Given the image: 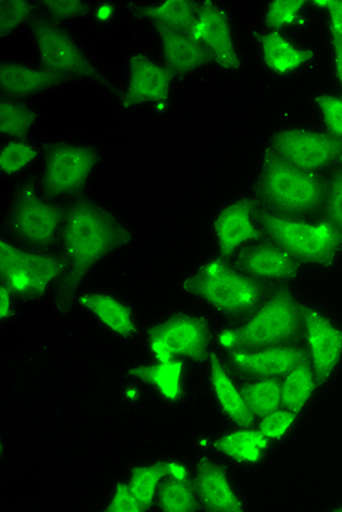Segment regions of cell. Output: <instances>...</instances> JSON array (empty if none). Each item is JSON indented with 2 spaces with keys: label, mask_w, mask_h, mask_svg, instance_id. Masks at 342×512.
<instances>
[{
  "label": "cell",
  "mask_w": 342,
  "mask_h": 512,
  "mask_svg": "<svg viewBox=\"0 0 342 512\" xmlns=\"http://www.w3.org/2000/svg\"><path fill=\"white\" fill-rule=\"evenodd\" d=\"M65 252L76 270H87L109 252L113 243L112 224L91 207H76L65 224Z\"/></svg>",
  "instance_id": "6da1fadb"
},
{
  "label": "cell",
  "mask_w": 342,
  "mask_h": 512,
  "mask_svg": "<svg viewBox=\"0 0 342 512\" xmlns=\"http://www.w3.org/2000/svg\"><path fill=\"white\" fill-rule=\"evenodd\" d=\"M265 227L288 252L312 262H325L337 251L340 236L328 223H306L293 218L266 216Z\"/></svg>",
  "instance_id": "7a4b0ae2"
},
{
  "label": "cell",
  "mask_w": 342,
  "mask_h": 512,
  "mask_svg": "<svg viewBox=\"0 0 342 512\" xmlns=\"http://www.w3.org/2000/svg\"><path fill=\"white\" fill-rule=\"evenodd\" d=\"M192 289L221 312L246 311L259 297L258 287L249 278L234 273L220 261L208 262L193 280Z\"/></svg>",
  "instance_id": "3957f363"
},
{
  "label": "cell",
  "mask_w": 342,
  "mask_h": 512,
  "mask_svg": "<svg viewBox=\"0 0 342 512\" xmlns=\"http://www.w3.org/2000/svg\"><path fill=\"white\" fill-rule=\"evenodd\" d=\"M56 259L21 251L11 243L0 242V273L6 286L18 295L46 292L59 276Z\"/></svg>",
  "instance_id": "277c9868"
},
{
  "label": "cell",
  "mask_w": 342,
  "mask_h": 512,
  "mask_svg": "<svg viewBox=\"0 0 342 512\" xmlns=\"http://www.w3.org/2000/svg\"><path fill=\"white\" fill-rule=\"evenodd\" d=\"M264 189L277 207L296 213L315 207L322 194L321 183L312 173L285 161L269 164Z\"/></svg>",
  "instance_id": "5b68a950"
},
{
  "label": "cell",
  "mask_w": 342,
  "mask_h": 512,
  "mask_svg": "<svg viewBox=\"0 0 342 512\" xmlns=\"http://www.w3.org/2000/svg\"><path fill=\"white\" fill-rule=\"evenodd\" d=\"M207 327L193 316H177L155 328L150 337L151 355L155 362L189 357L198 359L207 347Z\"/></svg>",
  "instance_id": "8992f818"
},
{
  "label": "cell",
  "mask_w": 342,
  "mask_h": 512,
  "mask_svg": "<svg viewBox=\"0 0 342 512\" xmlns=\"http://www.w3.org/2000/svg\"><path fill=\"white\" fill-rule=\"evenodd\" d=\"M296 303L291 297L281 295L265 303L240 331L242 344L246 346H274L287 340L297 328Z\"/></svg>",
  "instance_id": "52a82bcc"
},
{
  "label": "cell",
  "mask_w": 342,
  "mask_h": 512,
  "mask_svg": "<svg viewBox=\"0 0 342 512\" xmlns=\"http://www.w3.org/2000/svg\"><path fill=\"white\" fill-rule=\"evenodd\" d=\"M277 150L285 163L299 169H321L340 153L337 141L310 129H288L277 138Z\"/></svg>",
  "instance_id": "ba28073f"
},
{
  "label": "cell",
  "mask_w": 342,
  "mask_h": 512,
  "mask_svg": "<svg viewBox=\"0 0 342 512\" xmlns=\"http://www.w3.org/2000/svg\"><path fill=\"white\" fill-rule=\"evenodd\" d=\"M189 36L198 41L204 49H208L218 65L227 69L239 66V55L230 22L217 6L205 3L190 25Z\"/></svg>",
  "instance_id": "9c48e42d"
},
{
  "label": "cell",
  "mask_w": 342,
  "mask_h": 512,
  "mask_svg": "<svg viewBox=\"0 0 342 512\" xmlns=\"http://www.w3.org/2000/svg\"><path fill=\"white\" fill-rule=\"evenodd\" d=\"M93 167L94 157L87 148L65 145L47 157L44 183L53 194H72L87 182Z\"/></svg>",
  "instance_id": "30bf717a"
},
{
  "label": "cell",
  "mask_w": 342,
  "mask_h": 512,
  "mask_svg": "<svg viewBox=\"0 0 342 512\" xmlns=\"http://www.w3.org/2000/svg\"><path fill=\"white\" fill-rule=\"evenodd\" d=\"M304 331L316 375L326 381L340 365L342 330L315 309L304 312Z\"/></svg>",
  "instance_id": "8fae6325"
},
{
  "label": "cell",
  "mask_w": 342,
  "mask_h": 512,
  "mask_svg": "<svg viewBox=\"0 0 342 512\" xmlns=\"http://www.w3.org/2000/svg\"><path fill=\"white\" fill-rule=\"evenodd\" d=\"M34 37L38 55L50 71L69 75L90 74V63L81 50L55 25H38Z\"/></svg>",
  "instance_id": "7c38bea8"
},
{
  "label": "cell",
  "mask_w": 342,
  "mask_h": 512,
  "mask_svg": "<svg viewBox=\"0 0 342 512\" xmlns=\"http://www.w3.org/2000/svg\"><path fill=\"white\" fill-rule=\"evenodd\" d=\"M15 229L33 243H47L59 229V213L53 205L27 191L15 211Z\"/></svg>",
  "instance_id": "4fadbf2b"
},
{
  "label": "cell",
  "mask_w": 342,
  "mask_h": 512,
  "mask_svg": "<svg viewBox=\"0 0 342 512\" xmlns=\"http://www.w3.org/2000/svg\"><path fill=\"white\" fill-rule=\"evenodd\" d=\"M169 91L170 75L163 66L142 56L132 60L128 82L129 100L163 106Z\"/></svg>",
  "instance_id": "5bb4252c"
},
{
  "label": "cell",
  "mask_w": 342,
  "mask_h": 512,
  "mask_svg": "<svg viewBox=\"0 0 342 512\" xmlns=\"http://www.w3.org/2000/svg\"><path fill=\"white\" fill-rule=\"evenodd\" d=\"M214 230L224 254H233L258 236L252 208L246 202H236L224 208L215 220Z\"/></svg>",
  "instance_id": "9a60e30c"
},
{
  "label": "cell",
  "mask_w": 342,
  "mask_h": 512,
  "mask_svg": "<svg viewBox=\"0 0 342 512\" xmlns=\"http://www.w3.org/2000/svg\"><path fill=\"white\" fill-rule=\"evenodd\" d=\"M233 362L237 368L262 378L285 376L303 362L302 353L291 347H269L255 352H236Z\"/></svg>",
  "instance_id": "2e32d148"
},
{
  "label": "cell",
  "mask_w": 342,
  "mask_h": 512,
  "mask_svg": "<svg viewBox=\"0 0 342 512\" xmlns=\"http://www.w3.org/2000/svg\"><path fill=\"white\" fill-rule=\"evenodd\" d=\"M199 496L208 508L221 512L242 511V502L234 492L227 474L211 463L201 464L196 476Z\"/></svg>",
  "instance_id": "e0dca14e"
},
{
  "label": "cell",
  "mask_w": 342,
  "mask_h": 512,
  "mask_svg": "<svg viewBox=\"0 0 342 512\" xmlns=\"http://www.w3.org/2000/svg\"><path fill=\"white\" fill-rule=\"evenodd\" d=\"M262 58L274 74L287 75L303 68L312 53L280 33L266 34L261 43Z\"/></svg>",
  "instance_id": "ac0fdd59"
},
{
  "label": "cell",
  "mask_w": 342,
  "mask_h": 512,
  "mask_svg": "<svg viewBox=\"0 0 342 512\" xmlns=\"http://www.w3.org/2000/svg\"><path fill=\"white\" fill-rule=\"evenodd\" d=\"M212 390H214L215 398L220 404L221 410L237 425L245 426L252 420V410L249 409L245 393L237 388L233 379L227 374L224 366L217 359H212L211 369Z\"/></svg>",
  "instance_id": "d6986e66"
},
{
  "label": "cell",
  "mask_w": 342,
  "mask_h": 512,
  "mask_svg": "<svg viewBox=\"0 0 342 512\" xmlns=\"http://www.w3.org/2000/svg\"><path fill=\"white\" fill-rule=\"evenodd\" d=\"M81 305L107 328L120 337H129L135 331L132 312L125 303L104 293H88L81 297Z\"/></svg>",
  "instance_id": "ffe728a7"
},
{
  "label": "cell",
  "mask_w": 342,
  "mask_h": 512,
  "mask_svg": "<svg viewBox=\"0 0 342 512\" xmlns=\"http://www.w3.org/2000/svg\"><path fill=\"white\" fill-rule=\"evenodd\" d=\"M247 273L262 280H283L296 273V264L291 254L275 246L253 249L245 258Z\"/></svg>",
  "instance_id": "44dd1931"
},
{
  "label": "cell",
  "mask_w": 342,
  "mask_h": 512,
  "mask_svg": "<svg viewBox=\"0 0 342 512\" xmlns=\"http://www.w3.org/2000/svg\"><path fill=\"white\" fill-rule=\"evenodd\" d=\"M53 82L47 71L21 65V63H3L0 68V88L6 94L15 97L31 96L49 87Z\"/></svg>",
  "instance_id": "7402d4cb"
},
{
  "label": "cell",
  "mask_w": 342,
  "mask_h": 512,
  "mask_svg": "<svg viewBox=\"0 0 342 512\" xmlns=\"http://www.w3.org/2000/svg\"><path fill=\"white\" fill-rule=\"evenodd\" d=\"M183 375L185 365L180 359L157 362L155 365L138 368L135 371L136 378L150 384L167 401L179 400L183 391Z\"/></svg>",
  "instance_id": "603a6c76"
},
{
  "label": "cell",
  "mask_w": 342,
  "mask_h": 512,
  "mask_svg": "<svg viewBox=\"0 0 342 512\" xmlns=\"http://www.w3.org/2000/svg\"><path fill=\"white\" fill-rule=\"evenodd\" d=\"M163 49L171 68L179 72L195 71L207 60V50L182 31L164 33Z\"/></svg>",
  "instance_id": "cb8c5ba5"
},
{
  "label": "cell",
  "mask_w": 342,
  "mask_h": 512,
  "mask_svg": "<svg viewBox=\"0 0 342 512\" xmlns=\"http://www.w3.org/2000/svg\"><path fill=\"white\" fill-rule=\"evenodd\" d=\"M217 448L221 453L240 463L256 464L264 457L268 439L261 431L242 429L218 439Z\"/></svg>",
  "instance_id": "d4e9b609"
},
{
  "label": "cell",
  "mask_w": 342,
  "mask_h": 512,
  "mask_svg": "<svg viewBox=\"0 0 342 512\" xmlns=\"http://www.w3.org/2000/svg\"><path fill=\"white\" fill-rule=\"evenodd\" d=\"M316 378L309 366L300 363L296 368L291 369L281 382V393H283V404L291 412L302 410L313 393H315Z\"/></svg>",
  "instance_id": "484cf974"
},
{
  "label": "cell",
  "mask_w": 342,
  "mask_h": 512,
  "mask_svg": "<svg viewBox=\"0 0 342 512\" xmlns=\"http://www.w3.org/2000/svg\"><path fill=\"white\" fill-rule=\"evenodd\" d=\"M150 15L157 22L164 33H176V31L190 28L196 18L195 8L192 3L185 0H167L152 6Z\"/></svg>",
  "instance_id": "4316f807"
},
{
  "label": "cell",
  "mask_w": 342,
  "mask_h": 512,
  "mask_svg": "<svg viewBox=\"0 0 342 512\" xmlns=\"http://www.w3.org/2000/svg\"><path fill=\"white\" fill-rule=\"evenodd\" d=\"M164 477L166 474H164L163 464H151V466H142L133 470L128 485L144 511L154 504Z\"/></svg>",
  "instance_id": "83f0119b"
},
{
  "label": "cell",
  "mask_w": 342,
  "mask_h": 512,
  "mask_svg": "<svg viewBox=\"0 0 342 512\" xmlns=\"http://www.w3.org/2000/svg\"><path fill=\"white\" fill-rule=\"evenodd\" d=\"M245 397L249 409L259 416L275 412L283 404L281 384L275 378H262L253 382L246 388Z\"/></svg>",
  "instance_id": "f1b7e54d"
},
{
  "label": "cell",
  "mask_w": 342,
  "mask_h": 512,
  "mask_svg": "<svg viewBox=\"0 0 342 512\" xmlns=\"http://www.w3.org/2000/svg\"><path fill=\"white\" fill-rule=\"evenodd\" d=\"M158 504L167 512H190L196 508V499L188 482L167 480L158 491Z\"/></svg>",
  "instance_id": "f546056e"
},
{
  "label": "cell",
  "mask_w": 342,
  "mask_h": 512,
  "mask_svg": "<svg viewBox=\"0 0 342 512\" xmlns=\"http://www.w3.org/2000/svg\"><path fill=\"white\" fill-rule=\"evenodd\" d=\"M34 125V115L21 104L2 100L0 103V132L6 137H21Z\"/></svg>",
  "instance_id": "4dcf8cb0"
},
{
  "label": "cell",
  "mask_w": 342,
  "mask_h": 512,
  "mask_svg": "<svg viewBox=\"0 0 342 512\" xmlns=\"http://www.w3.org/2000/svg\"><path fill=\"white\" fill-rule=\"evenodd\" d=\"M36 157V150L27 142H9L0 153V170L5 175H17L30 166Z\"/></svg>",
  "instance_id": "1f68e13d"
},
{
  "label": "cell",
  "mask_w": 342,
  "mask_h": 512,
  "mask_svg": "<svg viewBox=\"0 0 342 512\" xmlns=\"http://www.w3.org/2000/svg\"><path fill=\"white\" fill-rule=\"evenodd\" d=\"M31 5L22 0H5L0 3V34L9 36L28 20Z\"/></svg>",
  "instance_id": "d6a6232c"
},
{
  "label": "cell",
  "mask_w": 342,
  "mask_h": 512,
  "mask_svg": "<svg viewBox=\"0 0 342 512\" xmlns=\"http://www.w3.org/2000/svg\"><path fill=\"white\" fill-rule=\"evenodd\" d=\"M303 6L299 0H275L266 9V20L272 27H290L300 21Z\"/></svg>",
  "instance_id": "836d02e7"
},
{
  "label": "cell",
  "mask_w": 342,
  "mask_h": 512,
  "mask_svg": "<svg viewBox=\"0 0 342 512\" xmlns=\"http://www.w3.org/2000/svg\"><path fill=\"white\" fill-rule=\"evenodd\" d=\"M296 422V414L291 410L278 409L275 412L265 414L262 419L259 431L264 434L268 441H278L284 438Z\"/></svg>",
  "instance_id": "e575fe53"
},
{
  "label": "cell",
  "mask_w": 342,
  "mask_h": 512,
  "mask_svg": "<svg viewBox=\"0 0 342 512\" xmlns=\"http://www.w3.org/2000/svg\"><path fill=\"white\" fill-rule=\"evenodd\" d=\"M318 109L323 122L334 137L342 138V99L335 96H321Z\"/></svg>",
  "instance_id": "d590c367"
},
{
  "label": "cell",
  "mask_w": 342,
  "mask_h": 512,
  "mask_svg": "<svg viewBox=\"0 0 342 512\" xmlns=\"http://www.w3.org/2000/svg\"><path fill=\"white\" fill-rule=\"evenodd\" d=\"M109 512H141L144 508L139 504L138 499L135 498L129 485L117 486L116 491L113 492L110 498L109 505H107Z\"/></svg>",
  "instance_id": "8d00e7d4"
},
{
  "label": "cell",
  "mask_w": 342,
  "mask_h": 512,
  "mask_svg": "<svg viewBox=\"0 0 342 512\" xmlns=\"http://www.w3.org/2000/svg\"><path fill=\"white\" fill-rule=\"evenodd\" d=\"M47 8L57 18H71L81 14L84 5L81 2H75V0H59V2L47 3Z\"/></svg>",
  "instance_id": "74e56055"
},
{
  "label": "cell",
  "mask_w": 342,
  "mask_h": 512,
  "mask_svg": "<svg viewBox=\"0 0 342 512\" xmlns=\"http://www.w3.org/2000/svg\"><path fill=\"white\" fill-rule=\"evenodd\" d=\"M329 214L332 220L335 221L338 227L342 229V179L332 185L331 192H329Z\"/></svg>",
  "instance_id": "f35d334b"
},
{
  "label": "cell",
  "mask_w": 342,
  "mask_h": 512,
  "mask_svg": "<svg viewBox=\"0 0 342 512\" xmlns=\"http://www.w3.org/2000/svg\"><path fill=\"white\" fill-rule=\"evenodd\" d=\"M329 27L335 37V43H342V2L329 0Z\"/></svg>",
  "instance_id": "ab89813d"
},
{
  "label": "cell",
  "mask_w": 342,
  "mask_h": 512,
  "mask_svg": "<svg viewBox=\"0 0 342 512\" xmlns=\"http://www.w3.org/2000/svg\"><path fill=\"white\" fill-rule=\"evenodd\" d=\"M163 466L164 474H166L167 479L176 480V482H188L189 470L185 464L173 460L167 461Z\"/></svg>",
  "instance_id": "60d3db41"
},
{
  "label": "cell",
  "mask_w": 342,
  "mask_h": 512,
  "mask_svg": "<svg viewBox=\"0 0 342 512\" xmlns=\"http://www.w3.org/2000/svg\"><path fill=\"white\" fill-rule=\"evenodd\" d=\"M218 344L223 349L236 350L242 344V338H240V333H236V331L224 330L218 334Z\"/></svg>",
  "instance_id": "b9f144b4"
},
{
  "label": "cell",
  "mask_w": 342,
  "mask_h": 512,
  "mask_svg": "<svg viewBox=\"0 0 342 512\" xmlns=\"http://www.w3.org/2000/svg\"><path fill=\"white\" fill-rule=\"evenodd\" d=\"M12 312V290L8 286L0 287V318L6 319Z\"/></svg>",
  "instance_id": "7bdbcfd3"
},
{
  "label": "cell",
  "mask_w": 342,
  "mask_h": 512,
  "mask_svg": "<svg viewBox=\"0 0 342 512\" xmlns=\"http://www.w3.org/2000/svg\"><path fill=\"white\" fill-rule=\"evenodd\" d=\"M334 68H335V75H337L338 82H340V85L342 88V43H335Z\"/></svg>",
  "instance_id": "ee69618b"
},
{
  "label": "cell",
  "mask_w": 342,
  "mask_h": 512,
  "mask_svg": "<svg viewBox=\"0 0 342 512\" xmlns=\"http://www.w3.org/2000/svg\"><path fill=\"white\" fill-rule=\"evenodd\" d=\"M112 15L113 8L110 5L98 6L97 11H95V17H97L98 20L103 22L109 21L110 18H112Z\"/></svg>",
  "instance_id": "f6af8a7d"
},
{
  "label": "cell",
  "mask_w": 342,
  "mask_h": 512,
  "mask_svg": "<svg viewBox=\"0 0 342 512\" xmlns=\"http://www.w3.org/2000/svg\"><path fill=\"white\" fill-rule=\"evenodd\" d=\"M125 395H126V398H128V400L135 401V400H138L139 395H141V393H139L138 388L129 387L128 390H126Z\"/></svg>",
  "instance_id": "bcb514c9"
},
{
  "label": "cell",
  "mask_w": 342,
  "mask_h": 512,
  "mask_svg": "<svg viewBox=\"0 0 342 512\" xmlns=\"http://www.w3.org/2000/svg\"><path fill=\"white\" fill-rule=\"evenodd\" d=\"M341 511H342V507H341Z\"/></svg>",
  "instance_id": "7dc6e473"
}]
</instances>
